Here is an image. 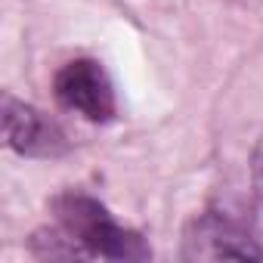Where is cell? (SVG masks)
Masks as SVG:
<instances>
[{
    "mask_svg": "<svg viewBox=\"0 0 263 263\" xmlns=\"http://www.w3.org/2000/svg\"><path fill=\"white\" fill-rule=\"evenodd\" d=\"M31 251L44 260H149L140 232L121 226L108 208L84 192L53 201V223L31 235Z\"/></svg>",
    "mask_w": 263,
    "mask_h": 263,
    "instance_id": "cell-1",
    "label": "cell"
},
{
    "mask_svg": "<svg viewBox=\"0 0 263 263\" xmlns=\"http://www.w3.org/2000/svg\"><path fill=\"white\" fill-rule=\"evenodd\" d=\"M183 257L186 260H263V248L226 211L223 214L204 211L186 226Z\"/></svg>",
    "mask_w": 263,
    "mask_h": 263,
    "instance_id": "cell-2",
    "label": "cell"
},
{
    "mask_svg": "<svg viewBox=\"0 0 263 263\" xmlns=\"http://www.w3.org/2000/svg\"><path fill=\"white\" fill-rule=\"evenodd\" d=\"M56 99L68 108L78 111L87 121H111L115 118V87L105 74V68L96 59H71L56 71L53 81Z\"/></svg>",
    "mask_w": 263,
    "mask_h": 263,
    "instance_id": "cell-3",
    "label": "cell"
},
{
    "mask_svg": "<svg viewBox=\"0 0 263 263\" xmlns=\"http://www.w3.org/2000/svg\"><path fill=\"white\" fill-rule=\"evenodd\" d=\"M4 137L7 146L25 158H59L68 152L65 130L28 102L4 96Z\"/></svg>",
    "mask_w": 263,
    "mask_h": 263,
    "instance_id": "cell-4",
    "label": "cell"
},
{
    "mask_svg": "<svg viewBox=\"0 0 263 263\" xmlns=\"http://www.w3.org/2000/svg\"><path fill=\"white\" fill-rule=\"evenodd\" d=\"M251 180H254V195H257V204L263 211V137L254 149V161H251Z\"/></svg>",
    "mask_w": 263,
    "mask_h": 263,
    "instance_id": "cell-5",
    "label": "cell"
},
{
    "mask_svg": "<svg viewBox=\"0 0 263 263\" xmlns=\"http://www.w3.org/2000/svg\"><path fill=\"white\" fill-rule=\"evenodd\" d=\"M235 4H257V0H235Z\"/></svg>",
    "mask_w": 263,
    "mask_h": 263,
    "instance_id": "cell-6",
    "label": "cell"
}]
</instances>
